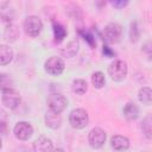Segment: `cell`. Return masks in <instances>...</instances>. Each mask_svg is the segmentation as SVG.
<instances>
[{
	"label": "cell",
	"mask_w": 152,
	"mask_h": 152,
	"mask_svg": "<svg viewBox=\"0 0 152 152\" xmlns=\"http://www.w3.org/2000/svg\"><path fill=\"white\" fill-rule=\"evenodd\" d=\"M45 124L46 126H49L50 128H58L62 124V119L59 116V114L53 113V112H49V114L45 115Z\"/></svg>",
	"instance_id": "5bb4252c"
},
{
	"label": "cell",
	"mask_w": 152,
	"mask_h": 152,
	"mask_svg": "<svg viewBox=\"0 0 152 152\" xmlns=\"http://www.w3.org/2000/svg\"><path fill=\"white\" fill-rule=\"evenodd\" d=\"M20 95L13 88L6 89L2 93V104L10 109H15L20 104Z\"/></svg>",
	"instance_id": "5b68a950"
},
{
	"label": "cell",
	"mask_w": 152,
	"mask_h": 152,
	"mask_svg": "<svg viewBox=\"0 0 152 152\" xmlns=\"http://www.w3.org/2000/svg\"><path fill=\"white\" fill-rule=\"evenodd\" d=\"M138 97L139 100L144 103V104H151V101H152V90L151 88L148 87H142L140 90H139V94H138Z\"/></svg>",
	"instance_id": "e0dca14e"
},
{
	"label": "cell",
	"mask_w": 152,
	"mask_h": 152,
	"mask_svg": "<svg viewBox=\"0 0 152 152\" xmlns=\"http://www.w3.org/2000/svg\"><path fill=\"white\" fill-rule=\"evenodd\" d=\"M80 34L83 37V39H84L91 48H95L96 42H95L94 34H93L91 32H89V31H87V30H82V31H80Z\"/></svg>",
	"instance_id": "603a6c76"
},
{
	"label": "cell",
	"mask_w": 152,
	"mask_h": 152,
	"mask_svg": "<svg viewBox=\"0 0 152 152\" xmlns=\"http://www.w3.org/2000/svg\"><path fill=\"white\" fill-rule=\"evenodd\" d=\"M91 83H93V86H94L95 88H97V89L102 88V87L104 86V83H106L104 75H103L101 71L94 72V74L91 75Z\"/></svg>",
	"instance_id": "ffe728a7"
},
{
	"label": "cell",
	"mask_w": 152,
	"mask_h": 152,
	"mask_svg": "<svg viewBox=\"0 0 152 152\" xmlns=\"http://www.w3.org/2000/svg\"><path fill=\"white\" fill-rule=\"evenodd\" d=\"M0 148H1V139H0Z\"/></svg>",
	"instance_id": "83f0119b"
},
{
	"label": "cell",
	"mask_w": 152,
	"mask_h": 152,
	"mask_svg": "<svg viewBox=\"0 0 152 152\" xmlns=\"http://www.w3.org/2000/svg\"><path fill=\"white\" fill-rule=\"evenodd\" d=\"M129 0H110L112 5L115 7V8H122L125 7L127 4H128Z\"/></svg>",
	"instance_id": "d4e9b609"
},
{
	"label": "cell",
	"mask_w": 152,
	"mask_h": 152,
	"mask_svg": "<svg viewBox=\"0 0 152 152\" xmlns=\"http://www.w3.org/2000/svg\"><path fill=\"white\" fill-rule=\"evenodd\" d=\"M12 86H13L12 78L7 74H0V89L4 91L6 89L12 88Z\"/></svg>",
	"instance_id": "44dd1931"
},
{
	"label": "cell",
	"mask_w": 152,
	"mask_h": 152,
	"mask_svg": "<svg viewBox=\"0 0 152 152\" xmlns=\"http://www.w3.org/2000/svg\"><path fill=\"white\" fill-rule=\"evenodd\" d=\"M139 36H140L139 28H138L137 23L134 21V23L131 24V27H129V39H131V42L132 43H135L139 39Z\"/></svg>",
	"instance_id": "cb8c5ba5"
},
{
	"label": "cell",
	"mask_w": 152,
	"mask_h": 152,
	"mask_svg": "<svg viewBox=\"0 0 152 152\" xmlns=\"http://www.w3.org/2000/svg\"><path fill=\"white\" fill-rule=\"evenodd\" d=\"M127 64L124 61H114L108 66V74L113 81H122L127 76Z\"/></svg>",
	"instance_id": "6da1fadb"
},
{
	"label": "cell",
	"mask_w": 152,
	"mask_h": 152,
	"mask_svg": "<svg viewBox=\"0 0 152 152\" xmlns=\"http://www.w3.org/2000/svg\"><path fill=\"white\" fill-rule=\"evenodd\" d=\"M68 106V100L62 94H51L48 97V107L50 112L53 113H62Z\"/></svg>",
	"instance_id": "3957f363"
},
{
	"label": "cell",
	"mask_w": 152,
	"mask_h": 152,
	"mask_svg": "<svg viewBox=\"0 0 152 152\" xmlns=\"http://www.w3.org/2000/svg\"><path fill=\"white\" fill-rule=\"evenodd\" d=\"M13 132H14V135L19 139V140H27L31 138L32 133H33V128L32 126L26 122V121H20L18 122L14 128H13Z\"/></svg>",
	"instance_id": "ba28073f"
},
{
	"label": "cell",
	"mask_w": 152,
	"mask_h": 152,
	"mask_svg": "<svg viewBox=\"0 0 152 152\" xmlns=\"http://www.w3.org/2000/svg\"><path fill=\"white\" fill-rule=\"evenodd\" d=\"M77 51H78V43L76 40H71L70 43L66 44V46H64L61 50V53L64 57H72L77 53Z\"/></svg>",
	"instance_id": "2e32d148"
},
{
	"label": "cell",
	"mask_w": 152,
	"mask_h": 152,
	"mask_svg": "<svg viewBox=\"0 0 152 152\" xmlns=\"http://www.w3.org/2000/svg\"><path fill=\"white\" fill-rule=\"evenodd\" d=\"M110 145L116 151H124L129 147V140L124 135H114L110 139Z\"/></svg>",
	"instance_id": "30bf717a"
},
{
	"label": "cell",
	"mask_w": 152,
	"mask_h": 152,
	"mask_svg": "<svg viewBox=\"0 0 152 152\" xmlns=\"http://www.w3.org/2000/svg\"><path fill=\"white\" fill-rule=\"evenodd\" d=\"M138 114H139V108L135 103L133 102H128L127 104H125L124 107V115L127 120H135L138 118Z\"/></svg>",
	"instance_id": "7c38bea8"
},
{
	"label": "cell",
	"mask_w": 152,
	"mask_h": 152,
	"mask_svg": "<svg viewBox=\"0 0 152 152\" xmlns=\"http://www.w3.org/2000/svg\"><path fill=\"white\" fill-rule=\"evenodd\" d=\"M103 53H104L107 57H113V56H115V52L112 51L107 45H103Z\"/></svg>",
	"instance_id": "4316f807"
},
{
	"label": "cell",
	"mask_w": 152,
	"mask_h": 152,
	"mask_svg": "<svg viewBox=\"0 0 152 152\" xmlns=\"http://www.w3.org/2000/svg\"><path fill=\"white\" fill-rule=\"evenodd\" d=\"M33 150L37 152H46L53 150L52 141L45 137H39L34 142H33Z\"/></svg>",
	"instance_id": "8fae6325"
},
{
	"label": "cell",
	"mask_w": 152,
	"mask_h": 152,
	"mask_svg": "<svg viewBox=\"0 0 152 152\" xmlns=\"http://www.w3.org/2000/svg\"><path fill=\"white\" fill-rule=\"evenodd\" d=\"M122 28L119 24L116 23H110L108 24L104 30H103V37L108 43H116L121 38Z\"/></svg>",
	"instance_id": "8992f818"
},
{
	"label": "cell",
	"mask_w": 152,
	"mask_h": 152,
	"mask_svg": "<svg viewBox=\"0 0 152 152\" xmlns=\"http://www.w3.org/2000/svg\"><path fill=\"white\" fill-rule=\"evenodd\" d=\"M42 28H43V23L36 15H30L24 21V30H25L26 34H28L31 37L38 36L40 33Z\"/></svg>",
	"instance_id": "277c9868"
},
{
	"label": "cell",
	"mask_w": 152,
	"mask_h": 152,
	"mask_svg": "<svg viewBox=\"0 0 152 152\" xmlns=\"http://www.w3.org/2000/svg\"><path fill=\"white\" fill-rule=\"evenodd\" d=\"M44 66H45V70L48 74L57 76V75H61L63 72L65 65H64V62L62 58H59L57 56H52L45 62Z\"/></svg>",
	"instance_id": "52a82bcc"
},
{
	"label": "cell",
	"mask_w": 152,
	"mask_h": 152,
	"mask_svg": "<svg viewBox=\"0 0 152 152\" xmlns=\"http://www.w3.org/2000/svg\"><path fill=\"white\" fill-rule=\"evenodd\" d=\"M106 132L99 127L96 128H93L90 132H89V135H88V140H89V144L91 147L94 148H99L101 147L104 141H106Z\"/></svg>",
	"instance_id": "9c48e42d"
},
{
	"label": "cell",
	"mask_w": 152,
	"mask_h": 152,
	"mask_svg": "<svg viewBox=\"0 0 152 152\" xmlns=\"http://www.w3.org/2000/svg\"><path fill=\"white\" fill-rule=\"evenodd\" d=\"M52 30H53V37H55V42L56 43H59V42H62L65 38V36H66V28L62 24L53 23Z\"/></svg>",
	"instance_id": "9a60e30c"
},
{
	"label": "cell",
	"mask_w": 152,
	"mask_h": 152,
	"mask_svg": "<svg viewBox=\"0 0 152 152\" xmlns=\"http://www.w3.org/2000/svg\"><path fill=\"white\" fill-rule=\"evenodd\" d=\"M71 89H72L74 93L78 94V95H82V94H84V93L87 91L88 86H87V82H86L84 80L78 78V80H75V81L72 82Z\"/></svg>",
	"instance_id": "d6986e66"
},
{
	"label": "cell",
	"mask_w": 152,
	"mask_h": 152,
	"mask_svg": "<svg viewBox=\"0 0 152 152\" xmlns=\"http://www.w3.org/2000/svg\"><path fill=\"white\" fill-rule=\"evenodd\" d=\"M88 121H89L88 113L84 109H82V108L74 109L70 113V115H69V122H70V125L74 128H77V129L84 128L88 125Z\"/></svg>",
	"instance_id": "7a4b0ae2"
},
{
	"label": "cell",
	"mask_w": 152,
	"mask_h": 152,
	"mask_svg": "<svg viewBox=\"0 0 152 152\" xmlns=\"http://www.w3.org/2000/svg\"><path fill=\"white\" fill-rule=\"evenodd\" d=\"M13 58V50L8 45H0V65L8 64Z\"/></svg>",
	"instance_id": "4fadbf2b"
},
{
	"label": "cell",
	"mask_w": 152,
	"mask_h": 152,
	"mask_svg": "<svg viewBox=\"0 0 152 152\" xmlns=\"http://www.w3.org/2000/svg\"><path fill=\"white\" fill-rule=\"evenodd\" d=\"M6 122H7V115L2 109H0V131L2 129V127L6 128Z\"/></svg>",
	"instance_id": "484cf974"
},
{
	"label": "cell",
	"mask_w": 152,
	"mask_h": 152,
	"mask_svg": "<svg viewBox=\"0 0 152 152\" xmlns=\"http://www.w3.org/2000/svg\"><path fill=\"white\" fill-rule=\"evenodd\" d=\"M19 37V30L15 25L10 24L5 30V39L8 42H14Z\"/></svg>",
	"instance_id": "ac0fdd59"
},
{
	"label": "cell",
	"mask_w": 152,
	"mask_h": 152,
	"mask_svg": "<svg viewBox=\"0 0 152 152\" xmlns=\"http://www.w3.org/2000/svg\"><path fill=\"white\" fill-rule=\"evenodd\" d=\"M142 131H144L145 135L148 139H151V137H152V120H151L150 115L146 116L144 119V121H142Z\"/></svg>",
	"instance_id": "7402d4cb"
}]
</instances>
